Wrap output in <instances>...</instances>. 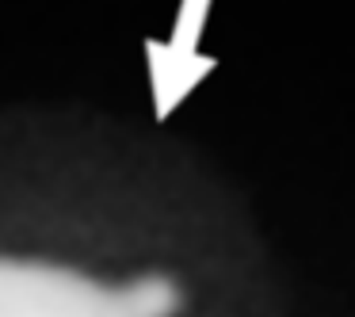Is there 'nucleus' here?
Listing matches in <instances>:
<instances>
[{"instance_id":"obj_1","label":"nucleus","mask_w":355,"mask_h":317,"mask_svg":"<svg viewBox=\"0 0 355 317\" xmlns=\"http://www.w3.org/2000/svg\"><path fill=\"white\" fill-rule=\"evenodd\" d=\"M0 317H263L218 256L146 237L0 225Z\"/></svg>"}]
</instances>
